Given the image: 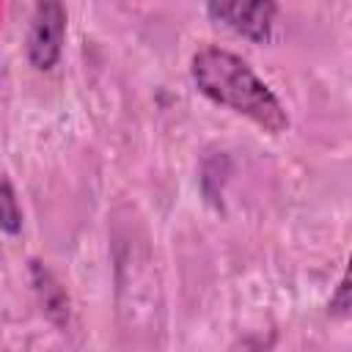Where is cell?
I'll use <instances>...</instances> for the list:
<instances>
[{
  "instance_id": "cell-1",
  "label": "cell",
  "mask_w": 352,
  "mask_h": 352,
  "mask_svg": "<svg viewBox=\"0 0 352 352\" xmlns=\"http://www.w3.org/2000/svg\"><path fill=\"white\" fill-rule=\"evenodd\" d=\"M195 88L214 104L228 107L270 135L289 129V113L275 91L242 60L223 47H201L190 60Z\"/></svg>"
},
{
  "instance_id": "cell-2",
  "label": "cell",
  "mask_w": 352,
  "mask_h": 352,
  "mask_svg": "<svg viewBox=\"0 0 352 352\" xmlns=\"http://www.w3.org/2000/svg\"><path fill=\"white\" fill-rule=\"evenodd\" d=\"M66 41V6L63 0H33V16L28 30V60L36 72L58 66Z\"/></svg>"
},
{
  "instance_id": "cell-3",
  "label": "cell",
  "mask_w": 352,
  "mask_h": 352,
  "mask_svg": "<svg viewBox=\"0 0 352 352\" xmlns=\"http://www.w3.org/2000/svg\"><path fill=\"white\" fill-rule=\"evenodd\" d=\"M206 14L253 44H270L278 25L275 0H206Z\"/></svg>"
},
{
  "instance_id": "cell-4",
  "label": "cell",
  "mask_w": 352,
  "mask_h": 352,
  "mask_svg": "<svg viewBox=\"0 0 352 352\" xmlns=\"http://www.w3.org/2000/svg\"><path fill=\"white\" fill-rule=\"evenodd\" d=\"M30 283H33V292L38 297V305H41L44 316L52 324L66 327L69 316H72V302H69V294L60 286V280L52 275V270L33 258L30 261Z\"/></svg>"
},
{
  "instance_id": "cell-5",
  "label": "cell",
  "mask_w": 352,
  "mask_h": 352,
  "mask_svg": "<svg viewBox=\"0 0 352 352\" xmlns=\"http://www.w3.org/2000/svg\"><path fill=\"white\" fill-rule=\"evenodd\" d=\"M0 231L16 236L22 231V209L16 201V190L6 173H0Z\"/></svg>"
},
{
  "instance_id": "cell-6",
  "label": "cell",
  "mask_w": 352,
  "mask_h": 352,
  "mask_svg": "<svg viewBox=\"0 0 352 352\" xmlns=\"http://www.w3.org/2000/svg\"><path fill=\"white\" fill-rule=\"evenodd\" d=\"M327 314L336 316V319H349V314H352V286H349V272L341 275L336 292L330 294Z\"/></svg>"
}]
</instances>
